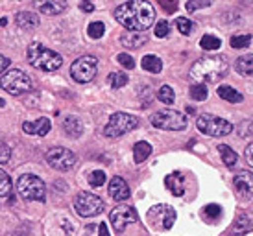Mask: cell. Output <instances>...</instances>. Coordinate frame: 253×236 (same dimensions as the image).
<instances>
[{
    "label": "cell",
    "instance_id": "cell-1",
    "mask_svg": "<svg viewBox=\"0 0 253 236\" xmlns=\"http://www.w3.org/2000/svg\"><path fill=\"white\" fill-rule=\"evenodd\" d=\"M115 19L129 32H144L155 21V9L148 0H127L115 9Z\"/></svg>",
    "mask_w": 253,
    "mask_h": 236
},
{
    "label": "cell",
    "instance_id": "cell-2",
    "mask_svg": "<svg viewBox=\"0 0 253 236\" xmlns=\"http://www.w3.org/2000/svg\"><path fill=\"white\" fill-rule=\"evenodd\" d=\"M229 72V63L224 56H205L200 57L190 67V79L194 83H214L224 79Z\"/></svg>",
    "mask_w": 253,
    "mask_h": 236
},
{
    "label": "cell",
    "instance_id": "cell-3",
    "mask_svg": "<svg viewBox=\"0 0 253 236\" xmlns=\"http://www.w3.org/2000/svg\"><path fill=\"white\" fill-rule=\"evenodd\" d=\"M26 57L34 69L42 72H54L63 65V57L54 50L46 48L41 42H32L26 50Z\"/></svg>",
    "mask_w": 253,
    "mask_h": 236
},
{
    "label": "cell",
    "instance_id": "cell-4",
    "mask_svg": "<svg viewBox=\"0 0 253 236\" xmlns=\"http://www.w3.org/2000/svg\"><path fill=\"white\" fill-rule=\"evenodd\" d=\"M17 192L26 201H44L46 199V187L41 177L34 174H24L17 179Z\"/></svg>",
    "mask_w": 253,
    "mask_h": 236
},
{
    "label": "cell",
    "instance_id": "cell-5",
    "mask_svg": "<svg viewBox=\"0 0 253 236\" xmlns=\"http://www.w3.org/2000/svg\"><path fill=\"white\" fill-rule=\"evenodd\" d=\"M0 87L11 96H21V94H26L32 90V78L24 70H6V74H2L0 78Z\"/></svg>",
    "mask_w": 253,
    "mask_h": 236
},
{
    "label": "cell",
    "instance_id": "cell-6",
    "mask_svg": "<svg viewBox=\"0 0 253 236\" xmlns=\"http://www.w3.org/2000/svg\"><path fill=\"white\" fill-rule=\"evenodd\" d=\"M139 125V120L133 117V115H127V113H115L111 115L109 122L104 127V135L109 137V139H117V137H122L126 133L133 131L135 127Z\"/></svg>",
    "mask_w": 253,
    "mask_h": 236
},
{
    "label": "cell",
    "instance_id": "cell-7",
    "mask_svg": "<svg viewBox=\"0 0 253 236\" xmlns=\"http://www.w3.org/2000/svg\"><path fill=\"white\" fill-rule=\"evenodd\" d=\"M152 124L154 127L165 129V131H183V129H187V117L179 111L163 109L152 117Z\"/></svg>",
    "mask_w": 253,
    "mask_h": 236
},
{
    "label": "cell",
    "instance_id": "cell-8",
    "mask_svg": "<svg viewBox=\"0 0 253 236\" xmlns=\"http://www.w3.org/2000/svg\"><path fill=\"white\" fill-rule=\"evenodd\" d=\"M196 127L209 137H225L233 131L231 122H227L220 117H214V115H200L196 120Z\"/></svg>",
    "mask_w": 253,
    "mask_h": 236
},
{
    "label": "cell",
    "instance_id": "cell-9",
    "mask_svg": "<svg viewBox=\"0 0 253 236\" xmlns=\"http://www.w3.org/2000/svg\"><path fill=\"white\" fill-rule=\"evenodd\" d=\"M98 61L92 56H82L71 65V76L78 83H89L96 76Z\"/></svg>",
    "mask_w": 253,
    "mask_h": 236
},
{
    "label": "cell",
    "instance_id": "cell-10",
    "mask_svg": "<svg viewBox=\"0 0 253 236\" xmlns=\"http://www.w3.org/2000/svg\"><path fill=\"white\" fill-rule=\"evenodd\" d=\"M74 210L82 218H92L104 210V201L92 192H80L74 197Z\"/></svg>",
    "mask_w": 253,
    "mask_h": 236
},
{
    "label": "cell",
    "instance_id": "cell-11",
    "mask_svg": "<svg viewBox=\"0 0 253 236\" xmlns=\"http://www.w3.org/2000/svg\"><path fill=\"white\" fill-rule=\"evenodd\" d=\"M146 216L154 229L169 231L174 227V222H176V210L169 205H155L148 210Z\"/></svg>",
    "mask_w": 253,
    "mask_h": 236
},
{
    "label": "cell",
    "instance_id": "cell-12",
    "mask_svg": "<svg viewBox=\"0 0 253 236\" xmlns=\"http://www.w3.org/2000/svg\"><path fill=\"white\" fill-rule=\"evenodd\" d=\"M46 162L54 170H59V172H67L71 170L74 164H76V155L67 150V148H52L46 152Z\"/></svg>",
    "mask_w": 253,
    "mask_h": 236
},
{
    "label": "cell",
    "instance_id": "cell-13",
    "mask_svg": "<svg viewBox=\"0 0 253 236\" xmlns=\"http://www.w3.org/2000/svg\"><path fill=\"white\" fill-rule=\"evenodd\" d=\"M109 220H111L113 229L117 233H122L129 223L137 222V214H135V210L131 207H117L111 212Z\"/></svg>",
    "mask_w": 253,
    "mask_h": 236
},
{
    "label": "cell",
    "instance_id": "cell-14",
    "mask_svg": "<svg viewBox=\"0 0 253 236\" xmlns=\"http://www.w3.org/2000/svg\"><path fill=\"white\" fill-rule=\"evenodd\" d=\"M34 4L42 15H61L67 9V0H34Z\"/></svg>",
    "mask_w": 253,
    "mask_h": 236
},
{
    "label": "cell",
    "instance_id": "cell-15",
    "mask_svg": "<svg viewBox=\"0 0 253 236\" xmlns=\"http://www.w3.org/2000/svg\"><path fill=\"white\" fill-rule=\"evenodd\" d=\"M148 42V35L144 32H126V34L120 35V44L124 48L135 50V48H141Z\"/></svg>",
    "mask_w": 253,
    "mask_h": 236
},
{
    "label": "cell",
    "instance_id": "cell-16",
    "mask_svg": "<svg viewBox=\"0 0 253 236\" xmlns=\"http://www.w3.org/2000/svg\"><path fill=\"white\" fill-rule=\"evenodd\" d=\"M109 196H111L115 201H124L129 197V187L122 177H113L109 183Z\"/></svg>",
    "mask_w": 253,
    "mask_h": 236
},
{
    "label": "cell",
    "instance_id": "cell-17",
    "mask_svg": "<svg viewBox=\"0 0 253 236\" xmlns=\"http://www.w3.org/2000/svg\"><path fill=\"white\" fill-rule=\"evenodd\" d=\"M50 127H52V124H50L48 118H37L36 122H22V129H24V133H28V135H39V137H44L46 133L50 131Z\"/></svg>",
    "mask_w": 253,
    "mask_h": 236
},
{
    "label": "cell",
    "instance_id": "cell-18",
    "mask_svg": "<svg viewBox=\"0 0 253 236\" xmlns=\"http://www.w3.org/2000/svg\"><path fill=\"white\" fill-rule=\"evenodd\" d=\"M233 185L237 188V192L246 197H252V190H253V175L252 172H242V174L235 175L233 179Z\"/></svg>",
    "mask_w": 253,
    "mask_h": 236
},
{
    "label": "cell",
    "instance_id": "cell-19",
    "mask_svg": "<svg viewBox=\"0 0 253 236\" xmlns=\"http://www.w3.org/2000/svg\"><path fill=\"white\" fill-rule=\"evenodd\" d=\"M15 22H17V26L22 30H36L41 21H39V15L32 13V11H19V13L15 15Z\"/></svg>",
    "mask_w": 253,
    "mask_h": 236
},
{
    "label": "cell",
    "instance_id": "cell-20",
    "mask_svg": "<svg viewBox=\"0 0 253 236\" xmlns=\"http://www.w3.org/2000/svg\"><path fill=\"white\" fill-rule=\"evenodd\" d=\"M63 131L65 135H69L71 139H78L84 135V122L78 117H67L63 118Z\"/></svg>",
    "mask_w": 253,
    "mask_h": 236
},
{
    "label": "cell",
    "instance_id": "cell-21",
    "mask_svg": "<svg viewBox=\"0 0 253 236\" xmlns=\"http://www.w3.org/2000/svg\"><path fill=\"white\" fill-rule=\"evenodd\" d=\"M165 185L170 188V192L174 196H183L185 192V177L181 172H172L165 177Z\"/></svg>",
    "mask_w": 253,
    "mask_h": 236
},
{
    "label": "cell",
    "instance_id": "cell-22",
    "mask_svg": "<svg viewBox=\"0 0 253 236\" xmlns=\"http://www.w3.org/2000/svg\"><path fill=\"white\" fill-rule=\"evenodd\" d=\"M218 96L225 100V102H229V104H240L242 100H244V94L239 92L237 89H233L229 85H222V87H218Z\"/></svg>",
    "mask_w": 253,
    "mask_h": 236
},
{
    "label": "cell",
    "instance_id": "cell-23",
    "mask_svg": "<svg viewBox=\"0 0 253 236\" xmlns=\"http://www.w3.org/2000/svg\"><path fill=\"white\" fill-rule=\"evenodd\" d=\"M141 67L146 70V72H152V74H159V72L163 70V61L157 56H152V54H148V56L142 57Z\"/></svg>",
    "mask_w": 253,
    "mask_h": 236
},
{
    "label": "cell",
    "instance_id": "cell-24",
    "mask_svg": "<svg viewBox=\"0 0 253 236\" xmlns=\"http://www.w3.org/2000/svg\"><path fill=\"white\" fill-rule=\"evenodd\" d=\"M235 69L240 76H252L253 72V57L252 56H242L237 59L235 63Z\"/></svg>",
    "mask_w": 253,
    "mask_h": 236
},
{
    "label": "cell",
    "instance_id": "cell-25",
    "mask_svg": "<svg viewBox=\"0 0 253 236\" xmlns=\"http://www.w3.org/2000/svg\"><path fill=\"white\" fill-rule=\"evenodd\" d=\"M218 152H220V155H222V160H224V164L227 168H233L235 164H237V160H239V155L233 152L229 146H225V144H220V146H218Z\"/></svg>",
    "mask_w": 253,
    "mask_h": 236
},
{
    "label": "cell",
    "instance_id": "cell-26",
    "mask_svg": "<svg viewBox=\"0 0 253 236\" xmlns=\"http://www.w3.org/2000/svg\"><path fill=\"white\" fill-rule=\"evenodd\" d=\"M150 153H152V146L148 144V142H137L133 148V159L135 162H144V160L150 157Z\"/></svg>",
    "mask_w": 253,
    "mask_h": 236
},
{
    "label": "cell",
    "instance_id": "cell-27",
    "mask_svg": "<svg viewBox=\"0 0 253 236\" xmlns=\"http://www.w3.org/2000/svg\"><path fill=\"white\" fill-rule=\"evenodd\" d=\"M157 100L159 102H163V104H174V100H176V92H174V89L170 87V85H163L161 89L157 90Z\"/></svg>",
    "mask_w": 253,
    "mask_h": 236
},
{
    "label": "cell",
    "instance_id": "cell-28",
    "mask_svg": "<svg viewBox=\"0 0 253 236\" xmlns=\"http://www.w3.org/2000/svg\"><path fill=\"white\" fill-rule=\"evenodd\" d=\"M220 44H222V41L211 34L204 35V37L200 39V46H202L204 50H207V52H211V50H218L220 48Z\"/></svg>",
    "mask_w": 253,
    "mask_h": 236
},
{
    "label": "cell",
    "instance_id": "cell-29",
    "mask_svg": "<svg viewBox=\"0 0 253 236\" xmlns=\"http://www.w3.org/2000/svg\"><path fill=\"white\" fill-rule=\"evenodd\" d=\"M107 83L111 85L113 89H120V87H124L127 83V76L124 72H111L107 76Z\"/></svg>",
    "mask_w": 253,
    "mask_h": 236
},
{
    "label": "cell",
    "instance_id": "cell-30",
    "mask_svg": "<svg viewBox=\"0 0 253 236\" xmlns=\"http://www.w3.org/2000/svg\"><path fill=\"white\" fill-rule=\"evenodd\" d=\"M189 92L194 102H204L205 98H207V87H205V83H194L189 89Z\"/></svg>",
    "mask_w": 253,
    "mask_h": 236
},
{
    "label": "cell",
    "instance_id": "cell-31",
    "mask_svg": "<svg viewBox=\"0 0 253 236\" xmlns=\"http://www.w3.org/2000/svg\"><path fill=\"white\" fill-rule=\"evenodd\" d=\"M11 194V177L0 168V197H6Z\"/></svg>",
    "mask_w": 253,
    "mask_h": 236
},
{
    "label": "cell",
    "instance_id": "cell-32",
    "mask_svg": "<svg viewBox=\"0 0 253 236\" xmlns=\"http://www.w3.org/2000/svg\"><path fill=\"white\" fill-rule=\"evenodd\" d=\"M87 34H89L91 39H102L104 34H106V24L100 21L91 22V24H89V30H87Z\"/></svg>",
    "mask_w": 253,
    "mask_h": 236
},
{
    "label": "cell",
    "instance_id": "cell-33",
    "mask_svg": "<svg viewBox=\"0 0 253 236\" xmlns=\"http://www.w3.org/2000/svg\"><path fill=\"white\" fill-rule=\"evenodd\" d=\"M202 214H204V218L207 222H214L222 214V208H220V205H207V207H204Z\"/></svg>",
    "mask_w": 253,
    "mask_h": 236
},
{
    "label": "cell",
    "instance_id": "cell-34",
    "mask_svg": "<svg viewBox=\"0 0 253 236\" xmlns=\"http://www.w3.org/2000/svg\"><path fill=\"white\" fill-rule=\"evenodd\" d=\"M252 44V35L246 34V35H235L231 37V46L233 48H246Z\"/></svg>",
    "mask_w": 253,
    "mask_h": 236
},
{
    "label": "cell",
    "instance_id": "cell-35",
    "mask_svg": "<svg viewBox=\"0 0 253 236\" xmlns=\"http://www.w3.org/2000/svg\"><path fill=\"white\" fill-rule=\"evenodd\" d=\"M176 26L183 35H190L192 30H194V22L185 19V17H179V19H176Z\"/></svg>",
    "mask_w": 253,
    "mask_h": 236
},
{
    "label": "cell",
    "instance_id": "cell-36",
    "mask_svg": "<svg viewBox=\"0 0 253 236\" xmlns=\"http://www.w3.org/2000/svg\"><path fill=\"white\" fill-rule=\"evenodd\" d=\"M104 183H106V174H104L102 170H94V172L89 174V185H91V187L98 188V187H102Z\"/></svg>",
    "mask_w": 253,
    "mask_h": 236
},
{
    "label": "cell",
    "instance_id": "cell-37",
    "mask_svg": "<svg viewBox=\"0 0 253 236\" xmlns=\"http://www.w3.org/2000/svg\"><path fill=\"white\" fill-rule=\"evenodd\" d=\"M212 0H189L187 2V11H198V9H202V7H207L211 6Z\"/></svg>",
    "mask_w": 253,
    "mask_h": 236
},
{
    "label": "cell",
    "instance_id": "cell-38",
    "mask_svg": "<svg viewBox=\"0 0 253 236\" xmlns=\"http://www.w3.org/2000/svg\"><path fill=\"white\" fill-rule=\"evenodd\" d=\"M117 59H119L120 65H122L124 69H127V70H131L135 67L133 57L129 56V54H124V52H122V54H119V56H117Z\"/></svg>",
    "mask_w": 253,
    "mask_h": 236
},
{
    "label": "cell",
    "instance_id": "cell-39",
    "mask_svg": "<svg viewBox=\"0 0 253 236\" xmlns=\"http://www.w3.org/2000/svg\"><path fill=\"white\" fill-rule=\"evenodd\" d=\"M170 32V26H169V22L167 21H159L157 24H155V37H167Z\"/></svg>",
    "mask_w": 253,
    "mask_h": 236
},
{
    "label": "cell",
    "instance_id": "cell-40",
    "mask_svg": "<svg viewBox=\"0 0 253 236\" xmlns=\"http://www.w3.org/2000/svg\"><path fill=\"white\" fill-rule=\"evenodd\" d=\"M157 4H159L167 13H174L177 9V0H157Z\"/></svg>",
    "mask_w": 253,
    "mask_h": 236
},
{
    "label": "cell",
    "instance_id": "cell-41",
    "mask_svg": "<svg viewBox=\"0 0 253 236\" xmlns=\"http://www.w3.org/2000/svg\"><path fill=\"white\" fill-rule=\"evenodd\" d=\"M9 157H11V150H9V146L0 144V164H2V162H7Z\"/></svg>",
    "mask_w": 253,
    "mask_h": 236
},
{
    "label": "cell",
    "instance_id": "cell-42",
    "mask_svg": "<svg viewBox=\"0 0 253 236\" xmlns=\"http://www.w3.org/2000/svg\"><path fill=\"white\" fill-rule=\"evenodd\" d=\"M239 135L240 137H252V122L250 120L246 122V127H244V124L239 125Z\"/></svg>",
    "mask_w": 253,
    "mask_h": 236
},
{
    "label": "cell",
    "instance_id": "cell-43",
    "mask_svg": "<svg viewBox=\"0 0 253 236\" xmlns=\"http://www.w3.org/2000/svg\"><path fill=\"white\" fill-rule=\"evenodd\" d=\"M9 65H11V59H9V57H6V56H2V54H0V74H2V72H6L7 67H9Z\"/></svg>",
    "mask_w": 253,
    "mask_h": 236
},
{
    "label": "cell",
    "instance_id": "cell-44",
    "mask_svg": "<svg viewBox=\"0 0 253 236\" xmlns=\"http://www.w3.org/2000/svg\"><path fill=\"white\" fill-rule=\"evenodd\" d=\"M80 7L84 9L85 13H92V11H94V4H92V2H89V0H82Z\"/></svg>",
    "mask_w": 253,
    "mask_h": 236
},
{
    "label": "cell",
    "instance_id": "cell-45",
    "mask_svg": "<svg viewBox=\"0 0 253 236\" xmlns=\"http://www.w3.org/2000/svg\"><path fill=\"white\" fill-rule=\"evenodd\" d=\"M246 160H248V164L252 166L253 164V144H250V146L246 148Z\"/></svg>",
    "mask_w": 253,
    "mask_h": 236
},
{
    "label": "cell",
    "instance_id": "cell-46",
    "mask_svg": "<svg viewBox=\"0 0 253 236\" xmlns=\"http://www.w3.org/2000/svg\"><path fill=\"white\" fill-rule=\"evenodd\" d=\"M98 236H109V231H107V223H100L98 227Z\"/></svg>",
    "mask_w": 253,
    "mask_h": 236
},
{
    "label": "cell",
    "instance_id": "cell-47",
    "mask_svg": "<svg viewBox=\"0 0 253 236\" xmlns=\"http://www.w3.org/2000/svg\"><path fill=\"white\" fill-rule=\"evenodd\" d=\"M7 24V19H0V26H6Z\"/></svg>",
    "mask_w": 253,
    "mask_h": 236
},
{
    "label": "cell",
    "instance_id": "cell-48",
    "mask_svg": "<svg viewBox=\"0 0 253 236\" xmlns=\"http://www.w3.org/2000/svg\"><path fill=\"white\" fill-rule=\"evenodd\" d=\"M4 104H6V102H4V100H2V98H0V107H4Z\"/></svg>",
    "mask_w": 253,
    "mask_h": 236
}]
</instances>
